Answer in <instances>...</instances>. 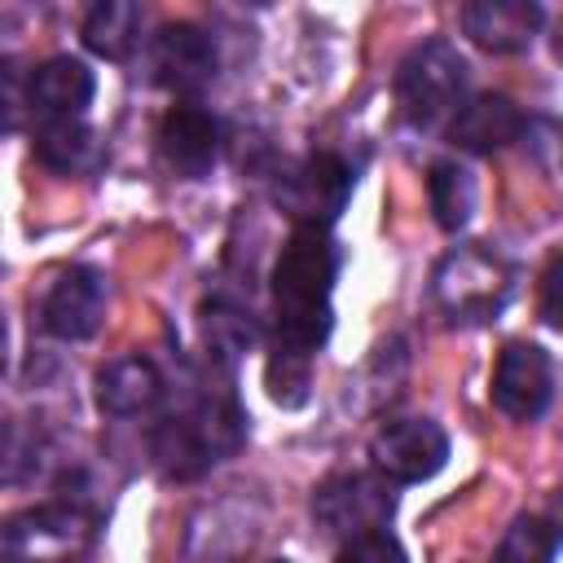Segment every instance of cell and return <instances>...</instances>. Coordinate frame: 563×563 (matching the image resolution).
<instances>
[{"mask_svg": "<svg viewBox=\"0 0 563 563\" xmlns=\"http://www.w3.org/2000/svg\"><path fill=\"white\" fill-rule=\"evenodd\" d=\"M334 242L325 229H295L273 264V303H277V343L273 352H290L312 361V352L330 334V290H334Z\"/></svg>", "mask_w": 563, "mask_h": 563, "instance_id": "obj_1", "label": "cell"}, {"mask_svg": "<svg viewBox=\"0 0 563 563\" xmlns=\"http://www.w3.org/2000/svg\"><path fill=\"white\" fill-rule=\"evenodd\" d=\"M246 435V418L229 391H194L180 409L163 413V422L150 431L154 462L172 479H194L207 466L224 462Z\"/></svg>", "mask_w": 563, "mask_h": 563, "instance_id": "obj_2", "label": "cell"}, {"mask_svg": "<svg viewBox=\"0 0 563 563\" xmlns=\"http://www.w3.org/2000/svg\"><path fill=\"white\" fill-rule=\"evenodd\" d=\"M510 290H515L510 264L479 242L453 246L431 277V295L453 321H493L506 308Z\"/></svg>", "mask_w": 563, "mask_h": 563, "instance_id": "obj_3", "label": "cell"}, {"mask_svg": "<svg viewBox=\"0 0 563 563\" xmlns=\"http://www.w3.org/2000/svg\"><path fill=\"white\" fill-rule=\"evenodd\" d=\"M462 97H466V62L453 44L427 40V44L409 48V57L396 70V101H400L405 119L431 128V123L457 114Z\"/></svg>", "mask_w": 563, "mask_h": 563, "instance_id": "obj_4", "label": "cell"}, {"mask_svg": "<svg viewBox=\"0 0 563 563\" xmlns=\"http://www.w3.org/2000/svg\"><path fill=\"white\" fill-rule=\"evenodd\" d=\"M88 541L92 515L75 501H53L0 528V563H75Z\"/></svg>", "mask_w": 563, "mask_h": 563, "instance_id": "obj_5", "label": "cell"}, {"mask_svg": "<svg viewBox=\"0 0 563 563\" xmlns=\"http://www.w3.org/2000/svg\"><path fill=\"white\" fill-rule=\"evenodd\" d=\"M391 510H396V497L383 475H334L312 497V519L339 541L387 532Z\"/></svg>", "mask_w": 563, "mask_h": 563, "instance_id": "obj_6", "label": "cell"}, {"mask_svg": "<svg viewBox=\"0 0 563 563\" xmlns=\"http://www.w3.org/2000/svg\"><path fill=\"white\" fill-rule=\"evenodd\" d=\"M352 172L334 154H312L277 180V202L295 220V229H330L347 207Z\"/></svg>", "mask_w": 563, "mask_h": 563, "instance_id": "obj_7", "label": "cell"}, {"mask_svg": "<svg viewBox=\"0 0 563 563\" xmlns=\"http://www.w3.org/2000/svg\"><path fill=\"white\" fill-rule=\"evenodd\" d=\"M369 457L387 484H422L449 457V435L431 418H391L374 431Z\"/></svg>", "mask_w": 563, "mask_h": 563, "instance_id": "obj_8", "label": "cell"}, {"mask_svg": "<svg viewBox=\"0 0 563 563\" xmlns=\"http://www.w3.org/2000/svg\"><path fill=\"white\" fill-rule=\"evenodd\" d=\"M554 400V361L537 343H510L493 369V405L510 422H537Z\"/></svg>", "mask_w": 563, "mask_h": 563, "instance_id": "obj_9", "label": "cell"}, {"mask_svg": "<svg viewBox=\"0 0 563 563\" xmlns=\"http://www.w3.org/2000/svg\"><path fill=\"white\" fill-rule=\"evenodd\" d=\"M106 317V277L88 264H70L53 277L48 295H44V308H40V321L53 339H88L97 334Z\"/></svg>", "mask_w": 563, "mask_h": 563, "instance_id": "obj_10", "label": "cell"}, {"mask_svg": "<svg viewBox=\"0 0 563 563\" xmlns=\"http://www.w3.org/2000/svg\"><path fill=\"white\" fill-rule=\"evenodd\" d=\"M154 79L172 92H198L216 75V40L194 22H167L150 44Z\"/></svg>", "mask_w": 563, "mask_h": 563, "instance_id": "obj_11", "label": "cell"}, {"mask_svg": "<svg viewBox=\"0 0 563 563\" xmlns=\"http://www.w3.org/2000/svg\"><path fill=\"white\" fill-rule=\"evenodd\" d=\"M158 154L176 176H207L220 158V123L202 106H172L158 123Z\"/></svg>", "mask_w": 563, "mask_h": 563, "instance_id": "obj_12", "label": "cell"}, {"mask_svg": "<svg viewBox=\"0 0 563 563\" xmlns=\"http://www.w3.org/2000/svg\"><path fill=\"white\" fill-rule=\"evenodd\" d=\"M92 92H97L92 70H88L79 57H48V62L35 66V75L26 79V101H31V110H35L40 123L84 119Z\"/></svg>", "mask_w": 563, "mask_h": 563, "instance_id": "obj_13", "label": "cell"}, {"mask_svg": "<svg viewBox=\"0 0 563 563\" xmlns=\"http://www.w3.org/2000/svg\"><path fill=\"white\" fill-rule=\"evenodd\" d=\"M541 4L532 0H475L462 9V31L488 53H519L541 31Z\"/></svg>", "mask_w": 563, "mask_h": 563, "instance_id": "obj_14", "label": "cell"}, {"mask_svg": "<svg viewBox=\"0 0 563 563\" xmlns=\"http://www.w3.org/2000/svg\"><path fill=\"white\" fill-rule=\"evenodd\" d=\"M523 128H528V119L510 97L484 92V97H471V101L457 106V114L449 123V136H453V145H462L471 154H493V150L519 141Z\"/></svg>", "mask_w": 563, "mask_h": 563, "instance_id": "obj_15", "label": "cell"}, {"mask_svg": "<svg viewBox=\"0 0 563 563\" xmlns=\"http://www.w3.org/2000/svg\"><path fill=\"white\" fill-rule=\"evenodd\" d=\"M163 396V374L150 356H119L97 374V405L114 418L145 413Z\"/></svg>", "mask_w": 563, "mask_h": 563, "instance_id": "obj_16", "label": "cell"}, {"mask_svg": "<svg viewBox=\"0 0 563 563\" xmlns=\"http://www.w3.org/2000/svg\"><path fill=\"white\" fill-rule=\"evenodd\" d=\"M136 40H141V4H132V0H101V4L88 9V18H84V44L97 57L123 62V57H132Z\"/></svg>", "mask_w": 563, "mask_h": 563, "instance_id": "obj_17", "label": "cell"}, {"mask_svg": "<svg viewBox=\"0 0 563 563\" xmlns=\"http://www.w3.org/2000/svg\"><path fill=\"white\" fill-rule=\"evenodd\" d=\"M427 189H431V211H435V224H440V229H449V233H457V229L471 220L475 198H479L475 176H471L462 163H449V158H444V163H435V167H431Z\"/></svg>", "mask_w": 563, "mask_h": 563, "instance_id": "obj_18", "label": "cell"}, {"mask_svg": "<svg viewBox=\"0 0 563 563\" xmlns=\"http://www.w3.org/2000/svg\"><path fill=\"white\" fill-rule=\"evenodd\" d=\"M40 466H44V435L22 418H4L0 422V488L31 484Z\"/></svg>", "mask_w": 563, "mask_h": 563, "instance_id": "obj_19", "label": "cell"}, {"mask_svg": "<svg viewBox=\"0 0 563 563\" xmlns=\"http://www.w3.org/2000/svg\"><path fill=\"white\" fill-rule=\"evenodd\" d=\"M554 554H559V528L537 515H519L497 541V563H554Z\"/></svg>", "mask_w": 563, "mask_h": 563, "instance_id": "obj_20", "label": "cell"}, {"mask_svg": "<svg viewBox=\"0 0 563 563\" xmlns=\"http://www.w3.org/2000/svg\"><path fill=\"white\" fill-rule=\"evenodd\" d=\"M35 154L57 167V172H79L92 154V132L84 128V119H66V123H40L35 132Z\"/></svg>", "mask_w": 563, "mask_h": 563, "instance_id": "obj_21", "label": "cell"}, {"mask_svg": "<svg viewBox=\"0 0 563 563\" xmlns=\"http://www.w3.org/2000/svg\"><path fill=\"white\" fill-rule=\"evenodd\" d=\"M202 334H207V343H211V352L229 365V361H238L251 343H255V321H251V312H242V308H233V303H207L202 308Z\"/></svg>", "mask_w": 563, "mask_h": 563, "instance_id": "obj_22", "label": "cell"}, {"mask_svg": "<svg viewBox=\"0 0 563 563\" xmlns=\"http://www.w3.org/2000/svg\"><path fill=\"white\" fill-rule=\"evenodd\" d=\"M31 101H26V75L13 57H0V136L18 132L26 119Z\"/></svg>", "mask_w": 563, "mask_h": 563, "instance_id": "obj_23", "label": "cell"}, {"mask_svg": "<svg viewBox=\"0 0 563 563\" xmlns=\"http://www.w3.org/2000/svg\"><path fill=\"white\" fill-rule=\"evenodd\" d=\"M334 563H405V554L387 532H365V537L343 541Z\"/></svg>", "mask_w": 563, "mask_h": 563, "instance_id": "obj_24", "label": "cell"}, {"mask_svg": "<svg viewBox=\"0 0 563 563\" xmlns=\"http://www.w3.org/2000/svg\"><path fill=\"white\" fill-rule=\"evenodd\" d=\"M559 282H563V260L554 255L545 277H541V317H545V325H559Z\"/></svg>", "mask_w": 563, "mask_h": 563, "instance_id": "obj_25", "label": "cell"}, {"mask_svg": "<svg viewBox=\"0 0 563 563\" xmlns=\"http://www.w3.org/2000/svg\"><path fill=\"white\" fill-rule=\"evenodd\" d=\"M0 365H4V325H0Z\"/></svg>", "mask_w": 563, "mask_h": 563, "instance_id": "obj_26", "label": "cell"}, {"mask_svg": "<svg viewBox=\"0 0 563 563\" xmlns=\"http://www.w3.org/2000/svg\"><path fill=\"white\" fill-rule=\"evenodd\" d=\"M273 563H290V559H273Z\"/></svg>", "mask_w": 563, "mask_h": 563, "instance_id": "obj_27", "label": "cell"}]
</instances>
